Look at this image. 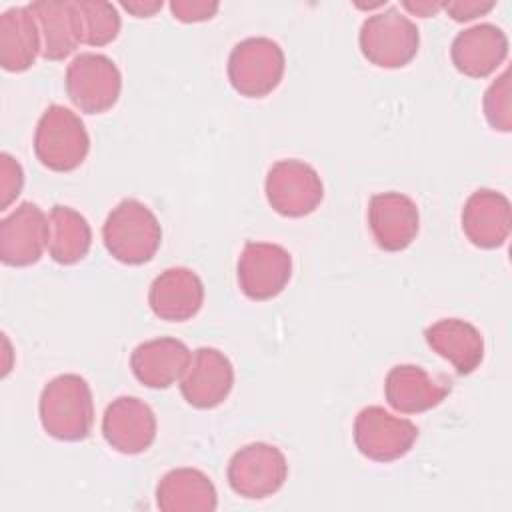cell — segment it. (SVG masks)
Masks as SVG:
<instances>
[{
	"label": "cell",
	"instance_id": "cell-1",
	"mask_svg": "<svg viewBox=\"0 0 512 512\" xmlns=\"http://www.w3.org/2000/svg\"><path fill=\"white\" fill-rule=\"evenodd\" d=\"M40 424L44 432L62 442L88 438L94 424V402L88 382L80 374H60L40 392Z\"/></svg>",
	"mask_w": 512,
	"mask_h": 512
},
{
	"label": "cell",
	"instance_id": "cell-2",
	"mask_svg": "<svg viewBox=\"0 0 512 512\" xmlns=\"http://www.w3.org/2000/svg\"><path fill=\"white\" fill-rule=\"evenodd\" d=\"M108 254L128 266H140L154 258L162 242L156 214L136 198H124L108 214L102 226Z\"/></svg>",
	"mask_w": 512,
	"mask_h": 512
},
{
	"label": "cell",
	"instance_id": "cell-3",
	"mask_svg": "<svg viewBox=\"0 0 512 512\" xmlns=\"http://www.w3.org/2000/svg\"><path fill=\"white\" fill-rule=\"evenodd\" d=\"M90 152V136L76 112L62 104L48 106L34 130V154L52 172L76 170Z\"/></svg>",
	"mask_w": 512,
	"mask_h": 512
},
{
	"label": "cell",
	"instance_id": "cell-4",
	"mask_svg": "<svg viewBox=\"0 0 512 512\" xmlns=\"http://www.w3.org/2000/svg\"><path fill=\"white\" fill-rule=\"evenodd\" d=\"M358 44L362 56L378 68H402L418 54V26L398 8H386L362 22Z\"/></svg>",
	"mask_w": 512,
	"mask_h": 512
},
{
	"label": "cell",
	"instance_id": "cell-5",
	"mask_svg": "<svg viewBox=\"0 0 512 512\" xmlns=\"http://www.w3.org/2000/svg\"><path fill=\"white\" fill-rule=\"evenodd\" d=\"M286 58L278 42L266 36L240 40L228 56V80L246 98H264L284 76Z\"/></svg>",
	"mask_w": 512,
	"mask_h": 512
},
{
	"label": "cell",
	"instance_id": "cell-6",
	"mask_svg": "<svg viewBox=\"0 0 512 512\" xmlns=\"http://www.w3.org/2000/svg\"><path fill=\"white\" fill-rule=\"evenodd\" d=\"M66 94L86 114L108 112L120 98L122 74L104 54L82 52L66 68Z\"/></svg>",
	"mask_w": 512,
	"mask_h": 512
},
{
	"label": "cell",
	"instance_id": "cell-7",
	"mask_svg": "<svg viewBox=\"0 0 512 512\" xmlns=\"http://www.w3.org/2000/svg\"><path fill=\"white\" fill-rule=\"evenodd\" d=\"M226 476L238 496L262 500L284 486L288 462L280 448L266 442H252L232 454Z\"/></svg>",
	"mask_w": 512,
	"mask_h": 512
},
{
	"label": "cell",
	"instance_id": "cell-8",
	"mask_svg": "<svg viewBox=\"0 0 512 512\" xmlns=\"http://www.w3.org/2000/svg\"><path fill=\"white\" fill-rule=\"evenodd\" d=\"M266 200L274 212L286 218H302L312 214L322 198L324 186L318 172L296 158L278 160L266 174Z\"/></svg>",
	"mask_w": 512,
	"mask_h": 512
},
{
	"label": "cell",
	"instance_id": "cell-9",
	"mask_svg": "<svg viewBox=\"0 0 512 512\" xmlns=\"http://www.w3.org/2000/svg\"><path fill=\"white\" fill-rule=\"evenodd\" d=\"M418 438L412 420L400 418L382 406H366L354 420V444L362 456L374 462H394L406 456Z\"/></svg>",
	"mask_w": 512,
	"mask_h": 512
},
{
	"label": "cell",
	"instance_id": "cell-10",
	"mask_svg": "<svg viewBox=\"0 0 512 512\" xmlns=\"http://www.w3.org/2000/svg\"><path fill=\"white\" fill-rule=\"evenodd\" d=\"M236 270L242 294L262 302L276 298L290 282L292 256L280 244L248 240L240 252Z\"/></svg>",
	"mask_w": 512,
	"mask_h": 512
},
{
	"label": "cell",
	"instance_id": "cell-11",
	"mask_svg": "<svg viewBox=\"0 0 512 512\" xmlns=\"http://www.w3.org/2000/svg\"><path fill=\"white\" fill-rule=\"evenodd\" d=\"M234 386V366L224 352L200 346L192 352L190 364L180 378L184 400L200 410L220 406Z\"/></svg>",
	"mask_w": 512,
	"mask_h": 512
},
{
	"label": "cell",
	"instance_id": "cell-12",
	"mask_svg": "<svg viewBox=\"0 0 512 512\" xmlns=\"http://www.w3.org/2000/svg\"><path fill=\"white\" fill-rule=\"evenodd\" d=\"M48 216L32 202H22L0 222V260L22 268L36 264L48 248Z\"/></svg>",
	"mask_w": 512,
	"mask_h": 512
},
{
	"label": "cell",
	"instance_id": "cell-13",
	"mask_svg": "<svg viewBox=\"0 0 512 512\" xmlns=\"http://www.w3.org/2000/svg\"><path fill=\"white\" fill-rule=\"evenodd\" d=\"M102 436L120 454H140L156 440V414L136 396H120L106 406Z\"/></svg>",
	"mask_w": 512,
	"mask_h": 512
},
{
	"label": "cell",
	"instance_id": "cell-14",
	"mask_svg": "<svg viewBox=\"0 0 512 512\" xmlns=\"http://www.w3.org/2000/svg\"><path fill=\"white\" fill-rule=\"evenodd\" d=\"M368 226L382 250H406L420 230L418 206L402 192L374 194L368 202Z\"/></svg>",
	"mask_w": 512,
	"mask_h": 512
},
{
	"label": "cell",
	"instance_id": "cell-15",
	"mask_svg": "<svg viewBox=\"0 0 512 512\" xmlns=\"http://www.w3.org/2000/svg\"><path fill=\"white\" fill-rule=\"evenodd\" d=\"M204 302V284L200 276L184 266L160 272L148 290V304L154 316L166 322H184L194 318Z\"/></svg>",
	"mask_w": 512,
	"mask_h": 512
},
{
	"label": "cell",
	"instance_id": "cell-16",
	"mask_svg": "<svg viewBox=\"0 0 512 512\" xmlns=\"http://www.w3.org/2000/svg\"><path fill=\"white\" fill-rule=\"evenodd\" d=\"M450 394V380L428 374L416 364L390 368L384 380L386 402L400 414H418L436 408Z\"/></svg>",
	"mask_w": 512,
	"mask_h": 512
},
{
	"label": "cell",
	"instance_id": "cell-17",
	"mask_svg": "<svg viewBox=\"0 0 512 512\" xmlns=\"http://www.w3.org/2000/svg\"><path fill=\"white\" fill-rule=\"evenodd\" d=\"M510 226V200L502 192L480 188L464 202L462 230L474 246L484 250L500 248L508 240Z\"/></svg>",
	"mask_w": 512,
	"mask_h": 512
},
{
	"label": "cell",
	"instance_id": "cell-18",
	"mask_svg": "<svg viewBox=\"0 0 512 512\" xmlns=\"http://www.w3.org/2000/svg\"><path fill=\"white\" fill-rule=\"evenodd\" d=\"M508 36L494 24H476L456 34L450 48L452 64L470 78H486L506 60Z\"/></svg>",
	"mask_w": 512,
	"mask_h": 512
},
{
	"label": "cell",
	"instance_id": "cell-19",
	"mask_svg": "<svg viewBox=\"0 0 512 512\" xmlns=\"http://www.w3.org/2000/svg\"><path fill=\"white\" fill-rule=\"evenodd\" d=\"M188 346L170 336L146 340L130 354V368L136 380L148 388H168L182 378L190 364Z\"/></svg>",
	"mask_w": 512,
	"mask_h": 512
},
{
	"label": "cell",
	"instance_id": "cell-20",
	"mask_svg": "<svg viewBox=\"0 0 512 512\" xmlns=\"http://www.w3.org/2000/svg\"><path fill=\"white\" fill-rule=\"evenodd\" d=\"M428 346L446 358L460 376L472 374L484 358V338L480 330L460 318H442L426 328Z\"/></svg>",
	"mask_w": 512,
	"mask_h": 512
},
{
	"label": "cell",
	"instance_id": "cell-21",
	"mask_svg": "<svg viewBox=\"0 0 512 512\" xmlns=\"http://www.w3.org/2000/svg\"><path fill=\"white\" fill-rule=\"evenodd\" d=\"M156 506L162 512H212L218 506V494L204 472L174 468L156 486Z\"/></svg>",
	"mask_w": 512,
	"mask_h": 512
},
{
	"label": "cell",
	"instance_id": "cell-22",
	"mask_svg": "<svg viewBox=\"0 0 512 512\" xmlns=\"http://www.w3.org/2000/svg\"><path fill=\"white\" fill-rule=\"evenodd\" d=\"M42 52L40 30L28 6H16L0 16V66L6 72H24Z\"/></svg>",
	"mask_w": 512,
	"mask_h": 512
},
{
	"label": "cell",
	"instance_id": "cell-23",
	"mask_svg": "<svg viewBox=\"0 0 512 512\" xmlns=\"http://www.w3.org/2000/svg\"><path fill=\"white\" fill-rule=\"evenodd\" d=\"M32 16L36 18L44 60H64L80 44L78 20L74 2L64 0H38L28 4Z\"/></svg>",
	"mask_w": 512,
	"mask_h": 512
},
{
	"label": "cell",
	"instance_id": "cell-24",
	"mask_svg": "<svg viewBox=\"0 0 512 512\" xmlns=\"http://www.w3.org/2000/svg\"><path fill=\"white\" fill-rule=\"evenodd\" d=\"M48 254L54 262L70 266L80 262L92 244L88 220L74 208L56 204L48 214Z\"/></svg>",
	"mask_w": 512,
	"mask_h": 512
},
{
	"label": "cell",
	"instance_id": "cell-25",
	"mask_svg": "<svg viewBox=\"0 0 512 512\" xmlns=\"http://www.w3.org/2000/svg\"><path fill=\"white\" fill-rule=\"evenodd\" d=\"M76 20L80 44L106 46L120 32V14L116 6L100 0H76Z\"/></svg>",
	"mask_w": 512,
	"mask_h": 512
},
{
	"label": "cell",
	"instance_id": "cell-26",
	"mask_svg": "<svg viewBox=\"0 0 512 512\" xmlns=\"http://www.w3.org/2000/svg\"><path fill=\"white\" fill-rule=\"evenodd\" d=\"M484 116L488 124L498 132L512 130V96H510V74L502 72L486 90L482 100Z\"/></svg>",
	"mask_w": 512,
	"mask_h": 512
},
{
	"label": "cell",
	"instance_id": "cell-27",
	"mask_svg": "<svg viewBox=\"0 0 512 512\" xmlns=\"http://www.w3.org/2000/svg\"><path fill=\"white\" fill-rule=\"evenodd\" d=\"M24 172L14 156L0 154V210H6L22 192Z\"/></svg>",
	"mask_w": 512,
	"mask_h": 512
},
{
	"label": "cell",
	"instance_id": "cell-28",
	"mask_svg": "<svg viewBox=\"0 0 512 512\" xmlns=\"http://www.w3.org/2000/svg\"><path fill=\"white\" fill-rule=\"evenodd\" d=\"M218 8H220L218 2H208V0H172L170 2L172 16L184 24L210 20L218 12Z\"/></svg>",
	"mask_w": 512,
	"mask_h": 512
},
{
	"label": "cell",
	"instance_id": "cell-29",
	"mask_svg": "<svg viewBox=\"0 0 512 512\" xmlns=\"http://www.w3.org/2000/svg\"><path fill=\"white\" fill-rule=\"evenodd\" d=\"M494 6H496L494 0H454V2H444L442 8L448 12L452 20L468 22L490 12Z\"/></svg>",
	"mask_w": 512,
	"mask_h": 512
},
{
	"label": "cell",
	"instance_id": "cell-30",
	"mask_svg": "<svg viewBox=\"0 0 512 512\" xmlns=\"http://www.w3.org/2000/svg\"><path fill=\"white\" fill-rule=\"evenodd\" d=\"M442 6H444V2H438V0H404L402 2V8H406L410 14L422 16V18L434 16L436 12L442 10Z\"/></svg>",
	"mask_w": 512,
	"mask_h": 512
},
{
	"label": "cell",
	"instance_id": "cell-31",
	"mask_svg": "<svg viewBox=\"0 0 512 512\" xmlns=\"http://www.w3.org/2000/svg\"><path fill=\"white\" fill-rule=\"evenodd\" d=\"M122 8L128 10L130 14H134L136 18H150L162 8V2H142V0L122 2Z\"/></svg>",
	"mask_w": 512,
	"mask_h": 512
}]
</instances>
